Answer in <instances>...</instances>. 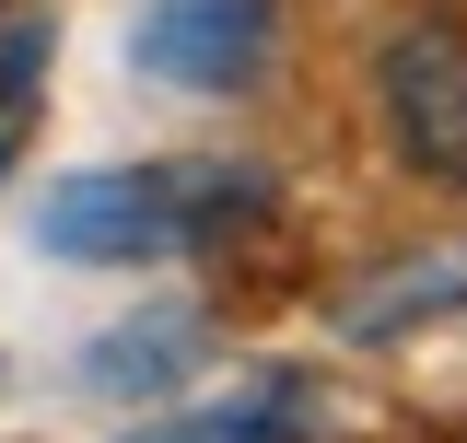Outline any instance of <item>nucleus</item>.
<instances>
[{"label":"nucleus","instance_id":"1","mask_svg":"<svg viewBox=\"0 0 467 443\" xmlns=\"http://www.w3.org/2000/svg\"><path fill=\"white\" fill-rule=\"evenodd\" d=\"M245 222H269V175L234 152H187V164H82L47 175L36 199V245L58 269H164L199 257Z\"/></svg>","mask_w":467,"mask_h":443},{"label":"nucleus","instance_id":"2","mask_svg":"<svg viewBox=\"0 0 467 443\" xmlns=\"http://www.w3.org/2000/svg\"><path fill=\"white\" fill-rule=\"evenodd\" d=\"M281 47V0H140L129 58L175 94H245Z\"/></svg>","mask_w":467,"mask_h":443},{"label":"nucleus","instance_id":"3","mask_svg":"<svg viewBox=\"0 0 467 443\" xmlns=\"http://www.w3.org/2000/svg\"><path fill=\"white\" fill-rule=\"evenodd\" d=\"M374 94H386V140H398L409 175L432 187H467V47L444 24H409L374 58Z\"/></svg>","mask_w":467,"mask_h":443},{"label":"nucleus","instance_id":"4","mask_svg":"<svg viewBox=\"0 0 467 443\" xmlns=\"http://www.w3.org/2000/svg\"><path fill=\"white\" fill-rule=\"evenodd\" d=\"M117 443H316V397L292 374H257V386L211 397V408H175V420H140Z\"/></svg>","mask_w":467,"mask_h":443},{"label":"nucleus","instance_id":"5","mask_svg":"<svg viewBox=\"0 0 467 443\" xmlns=\"http://www.w3.org/2000/svg\"><path fill=\"white\" fill-rule=\"evenodd\" d=\"M456 304H467V269H398V280H374V292H350V338H398L409 315L432 327Z\"/></svg>","mask_w":467,"mask_h":443},{"label":"nucleus","instance_id":"6","mask_svg":"<svg viewBox=\"0 0 467 443\" xmlns=\"http://www.w3.org/2000/svg\"><path fill=\"white\" fill-rule=\"evenodd\" d=\"M187 315H164V327H117V350H94V374H106V386H129V374H175V362H187Z\"/></svg>","mask_w":467,"mask_h":443},{"label":"nucleus","instance_id":"7","mask_svg":"<svg viewBox=\"0 0 467 443\" xmlns=\"http://www.w3.org/2000/svg\"><path fill=\"white\" fill-rule=\"evenodd\" d=\"M12 140H24V117H12V106H0V175H12Z\"/></svg>","mask_w":467,"mask_h":443}]
</instances>
